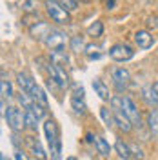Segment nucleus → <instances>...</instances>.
<instances>
[{
	"instance_id": "obj_1",
	"label": "nucleus",
	"mask_w": 158,
	"mask_h": 160,
	"mask_svg": "<svg viewBox=\"0 0 158 160\" xmlns=\"http://www.w3.org/2000/svg\"><path fill=\"white\" fill-rule=\"evenodd\" d=\"M109 104H111V109L115 113V124H116V128L120 131H124V133H129V131L133 129V122L129 120V117L124 111L122 97H113V98L109 100Z\"/></svg>"
},
{
	"instance_id": "obj_2",
	"label": "nucleus",
	"mask_w": 158,
	"mask_h": 160,
	"mask_svg": "<svg viewBox=\"0 0 158 160\" xmlns=\"http://www.w3.org/2000/svg\"><path fill=\"white\" fill-rule=\"evenodd\" d=\"M46 11L49 15L51 22H55L58 26H66V24L71 22L69 11L66 9V8H62L60 2H46Z\"/></svg>"
},
{
	"instance_id": "obj_3",
	"label": "nucleus",
	"mask_w": 158,
	"mask_h": 160,
	"mask_svg": "<svg viewBox=\"0 0 158 160\" xmlns=\"http://www.w3.org/2000/svg\"><path fill=\"white\" fill-rule=\"evenodd\" d=\"M4 118H6L7 126H9L15 133H18V131H22L26 128V111L18 109V108H15V106H9V108L6 109Z\"/></svg>"
},
{
	"instance_id": "obj_4",
	"label": "nucleus",
	"mask_w": 158,
	"mask_h": 160,
	"mask_svg": "<svg viewBox=\"0 0 158 160\" xmlns=\"http://www.w3.org/2000/svg\"><path fill=\"white\" fill-rule=\"evenodd\" d=\"M44 44H46L51 51L64 49V48H66V44H67V35H66L62 29H55V28H53L51 33L47 35V38L44 40Z\"/></svg>"
},
{
	"instance_id": "obj_5",
	"label": "nucleus",
	"mask_w": 158,
	"mask_h": 160,
	"mask_svg": "<svg viewBox=\"0 0 158 160\" xmlns=\"http://www.w3.org/2000/svg\"><path fill=\"white\" fill-rule=\"evenodd\" d=\"M46 68H47L49 77L58 84L60 89H66V88L69 86V75L66 73V68H62V66H55V64H51V62L46 66Z\"/></svg>"
},
{
	"instance_id": "obj_6",
	"label": "nucleus",
	"mask_w": 158,
	"mask_h": 160,
	"mask_svg": "<svg viewBox=\"0 0 158 160\" xmlns=\"http://www.w3.org/2000/svg\"><path fill=\"white\" fill-rule=\"evenodd\" d=\"M109 57L115 60V62H127V60H131L135 57V51L127 44H115L109 49Z\"/></svg>"
},
{
	"instance_id": "obj_7",
	"label": "nucleus",
	"mask_w": 158,
	"mask_h": 160,
	"mask_svg": "<svg viewBox=\"0 0 158 160\" xmlns=\"http://www.w3.org/2000/svg\"><path fill=\"white\" fill-rule=\"evenodd\" d=\"M122 104H124V111H126V115L129 117V120L133 122V126H136V128H142V117H140V111L136 108V104L133 102V98L126 95V97H122Z\"/></svg>"
},
{
	"instance_id": "obj_8",
	"label": "nucleus",
	"mask_w": 158,
	"mask_h": 160,
	"mask_svg": "<svg viewBox=\"0 0 158 160\" xmlns=\"http://www.w3.org/2000/svg\"><path fill=\"white\" fill-rule=\"evenodd\" d=\"M111 77H113V84H115V88H116L120 93L127 89L129 82H131V73H129L126 68H115L113 73H111Z\"/></svg>"
},
{
	"instance_id": "obj_9",
	"label": "nucleus",
	"mask_w": 158,
	"mask_h": 160,
	"mask_svg": "<svg viewBox=\"0 0 158 160\" xmlns=\"http://www.w3.org/2000/svg\"><path fill=\"white\" fill-rule=\"evenodd\" d=\"M44 133H46V138H47L49 148L60 142V131H58V126H57L55 120H51V118L46 120V124H44Z\"/></svg>"
},
{
	"instance_id": "obj_10",
	"label": "nucleus",
	"mask_w": 158,
	"mask_h": 160,
	"mask_svg": "<svg viewBox=\"0 0 158 160\" xmlns=\"http://www.w3.org/2000/svg\"><path fill=\"white\" fill-rule=\"evenodd\" d=\"M71 106H73L75 113L86 115L87 106H86V98H84V89L82 88H77V89L73 91V95H71Z\"/></svg>"
},
{
	"instance_id": "obj_11",
	"label": "nucleus",
	"mask_w": 158,
	"mask_h": 160,
	"mask_svg": "<svg viewBox=\"0 0 158 160\" xmlns=\"http://www.w3.org/2000/svg\"><path fill=\"white\" fill-rule=\"evenodd\" d=\"M51 28L47 22H44V20H40V22H37V24H33L29 28V33L33 38H38V40H46L47 38V35L51 33Z\"/></svg>"
},
{
	"instance_id": "obj_12",
	"label": "nucleus",
	"mask_w": 158,
	"mask_h": 160,
	"mask_svg": "<svg viewBox=\"0 0 158 160\" xmlns=\"http://www.w3.org/2000/svg\"><path fill=\"white\" fill-rule=\"evenodd\" d=\"M140 97H142V100L147 104L149 108H158V93L155 91L153 84L151 86H144L140 89Z\"/></svg>"
},
{
	"instance_id": "obj_13",
	"label": "nucleus",
	"mask_w": 158,
	"mask_h": 160,
	"mask_svg": "<svg viewBox=\"0 0 158 160\" xmlns=\"http://www.w3.org/2000/svg\"><path fill=\"white\" fill-rule=\"evenodd\" d=\"M135 42H136V46H138L140 49H149L155 44V38H153V35L149 31L140 29L135 33Z\"/></svg>"
},
{
	"instance_id": "obj_14",
	"label": "nucleus",
	"mask_w": 158,
	"mask_h": 160,
	"mask_svg": "<svg viewBox=\"0 0 158 160\" xmlns=\"http://www.w3.org/2000/svg\"><path fill=\"white\" fill-rule=\"evenodd\" d=\"M49 62L55 64V66H62V68H64V66L69 64V57H67V53L64 49H55V51H51Z\"/></svg>"
},
{
	"instance_id": "obj_15",
	"label": "nucleus",
	"mask_w": 158,
	"mask_h": 160,
	"mask_svg": "<svg viewBox=\"0 0 158 160\" xmlns=\"http://www.w3.org/2000/svg\"><path fill=\"white\" fill-rule=\"evenodd\" d=\"M17 84L20 86V89L26 91V93H29V91L37 86V82L31 78L27 73H18V75H17Z\"/></svg>"
},
{
	"instance_id": "obj_16",
	"label": "nucleus",
	"mask_w": 158,
	"mask_h": 160,
	"mask_svg": "<svg viewBox=\"0 0 158 160\" xmlns=\"http://www.w3.org/2000/svg\"><path fill=\"white\" fill-rule=\"evenodd\" d=\"M93 89H95V95H98L102 100H111V98H113V97H111V93H109V88L100 78L93 80Z\"/></svg>"
},
{
	"instance_id": "obj_17",
	"label": "nucleus",
	"mask_w": 158,
	"mask_h": 160,
	"mask_svg": "<svg viewBox=\"0 0 158 160\" xmlns=\"http://www.w3.org/2000/svg\"><path fill=\"white\" fill-rule=\"evenodd\" d=\"M115 151H116V155H118L122 160H131V157H133L131 146L126 144L124 140H116V142H115Z\"/></svg>"
},
{
	"instance_id": "obj_18",
	"label": "nucleus",
	"mask_w": 158,
	"mask_h": 160,
	"mask_svg": "<svg viewBox=\"0 0 158 160\" xmlns=\"http://www.w3.org/2000/svg\"><path fill=\"white\" fill-rule=\"evenodd\" d=\"M27 144H29L31 153H33L37 158H38V160H46V151H44L42 144H40V142L35 138V137H27Z\"/></svg>"
},
{
	"instance_id": "obj_19",
	"label": "nucleus",
	"mask_w": 158,
	"mask_h": 160,
	"mask_svg": "<svg viewBox=\"0 0 158 160\" xmlns=\"http://www.w3.org/2000/svg\"><path fill=\"white\" fill-rule=\"evenodd\" d=\"M29 95L33 97V100H35L37 104L44 106V108H47V95H46V91L42 89L38 84H37V86H35V88L29 91Z\"/></svg>"
},
{
	"instance_id": "obj_20",
	"label": "nucleus",
	"mask_w": 158,
	"mask_h": 160,
	"mask_svg": "<svg viewBox=\"0 0 158 160\" xmlns=\"http://www.w3.org/2000/svg\"><path fill=\"white\" fill-rule=\"evenodd\" d=\"M0 95H2V98H11L13 97V86H11V82L6 78V73H2V80H0Z\"/></svg>"
},
{
	"instance_id": "obj_21",
	"label": "nucleus",
	"mask_w": 158,
	"mask_h": 160,
	"mask_svg": "<svg viewBox=\"0 0 158 160\" xmlns=\"http://www.w3.org/2000/svg\"><path fill=\"white\" fill-rule=\"evenodd\" d=\"M95 148L98 151L102 157H109L111 155V146H109V142L106 138H102V137H96L95 138Z\"/></svg>"
},
{
	"instance_id": "obj_22",
	"label": "nucleus",
	"mask_w": 158,
	"mask_h": 160,
	"mask_svg": "<svg viewBox=\"0 0 158 160\" xmlns=\"http://www.w3.org/2000/svg\"><path fill=\"white\" fill-rule=\"evenodd\" d=\"M147 128L153 135L158 137V111L156 109H153L147 113Z\"/></svg>"
},
{
	"instance_id": "obj_23",
	"label": "nucleus",
	"mask_w": 158,
	"mask_h": 160,
	"mask_svg": "<svg viewBox=\"0 0 158 160\" xmlns=\"http://www.w3.org/2000/svg\"><path fill=\"white\" fill-rule=\"evenodd\" d=\"M100 117H102L104 124H106L107 128H113V126H115V113H113V109H109V108H100Z\"/></svg>"
},
{
	"instance_id": "obj_24",
	"label": "nucleus",
	"mask_w": 158,
	"mask_h": 160,
	"mask_svg": "<svg viewBox=\"0 0 158 160\" xmlns=\"http://www.w3.org/2000/svg\"><path fill=\"white\" fill-rule=\"evenodd\" d=\"M18 102H20V106L24 108L26 111H29L33 106H35V100H33V97H31L29 93H26V91H22L18 95Z\"/></svg>"
},
{
	"instance_id": "obj_25",
	"label": "nucleus",
	"mask_w": 158,
	"mask_h": 160,
	"mask_svg": "<svg viewBox=\"0 0 158 160\" xmlns=\"http://www.w3.org/2000/svg\"><path fill=\"white\" fill-rule=\"evenodd\" d=\"M69 46L73 53H84L86 51V44H84V38L82 37H73L69 40Z\"/></svg>"
},
{
	"instance_id": "obj_26",
	"label": "nucleus",
	"mask_w": 158,
	"mask_h": 160,
	"mask_svg": "<svg viewBox=\"0 0 158 160\" xmlns=\"http://www.w3.org/2000/svg\"><path fill=\"white\" fill-rule=\"evenodd\" d=\"M38 120L40 118L33 113V111H26V128L37 131V129H38Z\"/></svg>"
},
{
	"instance_id": "obj_27",
	"label": "nucleus",
	"mask_w": 158,
	"mask_h": 160,
	"mask_svg": "<svg viewBox=\"0 0 158 160\" xmlns=\"http://www.w3.org/2000/svg\"><path fill=\"white\" fill-rule=\"evenodd\" d=\"M86 57H87L89 60H100L102 58V51H100V48H96V46H93V44H89V46H86Z\"/></svg>"
},
{
	"instance_id": "obj_28",
	"label": "nucleus",
	"mask_w": 158,
	"mask_h": 160,
	"mask_svg": "<svg viewBox=\"0 0 158 160\" xmlns=\"http://www.w3.org/2000/svg\"><path fill=\"white\" fill-rule=\"evenodd\" d=\"M37 9H38V0H26V2L22 4V11L27 13V15L37 13Z\"/></svg>"
},
{
	"instance_id": "obj_29",
	"label": "nucleus",
	"mask_w": 158,
	"mask_h": 160,
	"mask_svg": "<svg viewBox=\"0 0 158 160\" xmlns=\"http://www.w3.org/2000/svg\"><path fill=\"white\" fill-rule=\"evenodd\" d=\"M87 33L91 37H100V35L104 33V24H102V22H93L87 28Z\"/></svg>"
},
{
	"instance_id": "obj_30",
	"label": "nucleus",
	"mask_w": 158,
	"mask_h": 160,
	"mask_svg": "<svg viewBox=\"0 0 158 160\" xmlns=\"http://www.w3.org/2000/svg\"><path fill=\"white\" fill-rule=\"evenodd\" d=\"M29 111H33L38 118H44V117H46V113H47V108H44V106H40V104H37V102H35V106H33Z\"/></svg>"
},
{
	"instance_id": "obj_31",
	"label": "nucleus",
	"mask_w": 158,
	"mask_h": 160,
	"mask_svg": "<svg viewBox=\"0 0 158 160\" xmlns=\"http://www.w3.org/2000/svg\"><path fill=\"white\" fill-rule=\"evenodd\" d=\"M60 4H62V8H66L67 11H75L78 8V2L77 0H58Z\"/></svg>"
},
{
	"instance_id": "obj_32",
	"label": "nucleus",
	"mask_w": 158,
	"mask_h": 160,
	"mask_svg": "<svg viewBox=\"0 0 158 160\" xmlns=\"http://www.w3.org/2000/svg\"><path fill=\"white\" fill-rule=\"evenodd\" d=\"M129 146H131V153L135 155V158H140V160L144 158V153H142V149H140L136 144H129Z\"/></svg>"
},
{
	"instance_id": "obj_33",
	"label": "nucleus",
	"mask_w": 158,
	"mask_h": 160,
	"mask_svg": "<svg viewBox=\"0 0 158 160\" xmlns=\"http://www.w3.org/2000/svg\"><path fill=\"white\" fill-rule=\"evenodd\" d=\"M147 28L153 31L158 29V17H149L147 18Z\"/></svg>"
},
{
	"instance_id": "obj_34",
	"label": "nucleus",
	"mask_w": 158,
	"mask_h": 160,
	"mask_svg": "<svg viewBox=\"0 0 158 160\" xmlns=\"http://www.w3.org/2000/svg\"><path fill=\"white\" fill-rule=\"evenodd\" d=\"M15 158H17V160H27V157H26V153L17 151V153H15Z\"/></svg>"
},
{
	"instance_id": "obj_35",
	"label": "nucleus",
	"mask_w": 158,
	"mask_h": 160,
	"mask_svg": "<svg viewBox=\"0 0 158 160\" xmlns=\"http://www.w3.org/2000/svg\"><path fill=\"white\" fill-rule=\"evenodd\" d=\"M106 6H107V9H113L115 8V0H106Z\"/></svg>"
},
{
	"instance_id": "obj_36",
	"label": "nucleus",
	"mask_w": 158,
	"mask_h": 160,
	"mask_svg": "<svg viewBox=\"0 0 158 160\" xmlns=\"http://www.w3.org/2000/svg\"><path fill=\"white\" fill-rule=\"evenodd\" d=\"M86 138H87V142H95L96 137H93V133H87V135H86Z\"/></svg>"
},
{
	"instance_id": "obj_37",
	"label": "nucleus",
	"mask_w": 158,
	"mask_h": 160,
	"mask_svg": "<svg viewBox=\"0 0 158 160\" xmlns=\"http://www.w3.org/2000/svg\"><path fill=\"white\" fill-rule=\"evenodd\" d=\"M153 88H155V91L158 93V80H156V82H153Z\"/></svg>"
},
{
	"instance_id": "obj_38",
	"label": "nucleus",
	"mask_w": 158,
	"mask_h": 160,
	"mask_svg": "<svg viewBox=\"0 0 158 160\" xmlns=\"http://www.w3.org/2000/svg\"><path fill=\"white\" fill-rule=\"evenodd\" d=\"M78 4H86V2H89V0H77Z\"/></svg>"
},
{
	"instance_id": "obj_39",
	"label": "nucleus",
	"mask_w": 158,
	"mask_h": 160,
	"mask_svg": "<svg viewBox=\"0 0 158 160\" xmlns=\"http://www.w3.org/2000/svg\"><path fill=\"white\" fill-rule=\"evenodd\" d=\"M66 160H78V158H75V157H67Z\"/></svg>"
},
{
	"instance_id": "obj_40",
	"label": "nucleus",
	"mask_w": 158,
	"mask_h": 160,
	"mask_svg": "<svg viewBox=\"0 0 158 160\" xmlns=\"http://www.w3.org/2000/svg\"><path fill=\"white\" fill-rule=\"evenodd\" d=\"M46 2H58V0H46Z\"/></svg>"
},
{
	"instance_id": "obj_41",
	"label": "nucleus",
	"mask_w": 158,
	"mask_h": 160,
	"mask_svg": "<svg viewBox=\"0 0 158 160\" xmlns=\"http://www.w3.org/2000/svg\"><path fill=\"white\" fill-rule=\"evenodd\" d=\"M133 160H140V158H133Z\"/></svg>"
}]
</instances>
